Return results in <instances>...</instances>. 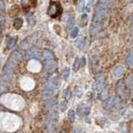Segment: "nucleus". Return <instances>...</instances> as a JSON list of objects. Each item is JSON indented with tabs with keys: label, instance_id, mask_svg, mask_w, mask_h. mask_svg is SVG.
I'll return each mask as SVG.
<instances>
[{
	"label": "nucleus",
	"instance_id": "obj_1",
	"mask_svg": "<svg viewBox=\"0 0 133 133\" xmlns=\"http://www.w3.org/2000/svg\"><path fill=\"white\" fill-rule=\"evenodd\" d=\"M62 12V9L61 7L60 3L58 2H52L50 3L49 9L48 11V14L50 17H52L53 18H57L58 16H60Z\"/></svg>",
	"mask_w": 133,
	"mask_h": 133
},
{
	"label": "nucleus",
	"instance_id": "obj_2",
	"mask_svg": "<svg viewBox=\"0 0 133 133\" xmlns=\"http://www.w3.org/2000/svg\"><path fill=\"white\" fill-rule=\"evenodd\" d=\"M16 62H17V61H15L12 57L8 61V62L5 64V66H4V72L7 74V75H10V74L13 73V69L15 68V65H16Z\"/></svg>",
	"mask_w": 133,
	"mask_h": 133
},
{
	"label": "nucleus",
	"instance_id": "obj_3",
	"mask_svg": "<svg viewBox=\"0 0 133 133\" xmlns=\"http://www.w3.org/2000/svg\"><path fill=\"white\" fill-rule=\"evenodd\" d=\"M120 102V100L117 97L114 96V97H112L110 99H108L105 103V108L106 109H111L113 107H116L117 105L119 104Z\"/></svg>",
	"mask_w": 133,
	"mask_h": 133
},
{
	"label": "nucleus",
	"instance_id": "obj_4",
	"mask_svg": "<svg viewBox=\"0 0 133 133\" xmlns=\"http://www.w3.org/2000/svg\"><path fill=\"white\" fill-rule=\"evenodd\" d=\"M60 81L59 79L55 77H53L52 78V79H50L49 80V83H48V88L51 89V90H56L57 89L58 87H60Z\"/></svg>",
	"mask_w": 133,
	"mask_h": 133
},
{
	"label": "nucleus",
	"instance_id": "obj_5",
	"mask_svg": "<svg viewBox=\"0 0 133 133\" xmlns=\"http://www.w3.org/2000/svg\"><path fill=\"white\" fill-rule=\"evenodd\" d=\"M106 83V77L104 76H100L96 80V87L97 91H101L104 87Z\"/></svg>",
	"mask_w": 133,
	"mask_h": 133
},
{
	"label": "nucleus",
	"instance_id": "obj_6",
	"mask_svg": "<svg viewBox=\"0 0 133 133\" xmlns=\"http://www.w3.org/2000/svg\"><path fill=\"white\" fill-rule=\"evenodd\" d=\"M38 56H39V51L37 48H32L26 54V59L35 58V57H38Z\"/></svg>",
	"mask_w": 133,
	"mask_h": 133
},
{
	"label": "nucleus",
	"instance_id": "obj_7",
	"mask_svg": "<svg viewBox=\"0 0 133 133\" xmlns=\"http://www.w3.org/2000/svg\"><path fill=\"white\" fill-rule=\"evenodd\" d=\"M90 107H77V114L79 116H85V115H87L89 114L90 112Z\"/></svg>",
	"mask_w": 133,
	"mask_h": 133
},
{
	"label": "nucleus",
	"instance_id": "obj_8",
	"mask_svg": "<svg viewBox=\"0 0 133 133\" xmlns=\"http://www.w3.org/2000/svg\"><path fill=\"white\" fill-rule=\"evenodd\" d=\"M123 72H124V68L122 66H117L114 68V70H113V75L116 77L122 76Z\"/></svg>",
	"mask_w": 133,
	"mask_h": 133
},
{
	"label": "nucleus",
	"instance_id": "obj_9",
	"mask_svg": "<svg viewBox=\"0 0 133 133\" xmlns=\"http://www.w3.org/2000/svg\"><path fill=\"white\" fill-rule=\"evenodd\" d=\"M56 66H57V62H56L50 61V62H48V63L45 65L44 70H45V71H49V70H52L53 68H55Z\"/></svg>",
	"mask_w": 133,
	"mask_h": 133
},
{
	"label": "nucleus",
	"instance_id": "obj_10",
	"mask_svg": "<svg viewBox=\"0 0 133 133\" xmlns=\"http://www.w3.org/2000/svg\"><path fill=\"white\" fill-rule=\"evenodd\" d=\"M23 19H21V18H16L13 21V28L15 29H17V30L20 29L21 27L23 26Z\"/></svg>",
	"mask_w": 133,
	"mask_h": 133
},
{
	"label": "nucleus",
	"instance_id": "obj_11",
	"mask_svg": "<svg viewBox=\"0 0 133 133\" xmlns=\"http://www.w3.org/2000/svg\"><path fill=\"white\" fill-rule=\"evenodd\" d=\"M16 43V38H10L9 39V41L7 42V46L9 48H13V46Z\"/></svg>",
	"mask_w": 133,
	"mask_h": 133
},
{
	"label": "nucleus",
	"instance_id": "obj_12",
	"mask_svg": "<svg viewBox=\"0 0 133 133\" xmlns=\"http://www.w3.org/2000/svg\"><path fill=\"white\" fill-rule=\"evenodd\" d=\"M82 65H81V59L80 58H76V60L75 62H74V63H73V70L74 71H77L78 68H81Z\"/></svg>",
	"mask_w": 133,
	"mask_h": 133
},
{
	"label": "nucleus",
	"instance_id": "obj_13",
	"mask_svg": "<svg viewBox=\"0 0 133 133\" xmlns=\"http://www.w3.org/2000/svg\"><path fill=\"white\" fill-rule=\"evenodd\" d=\"M26 19L28 23H29L30 25H33L35 23V20H34V18H33V15L32 13H28L26 15Z\"/></svg>",
	"mask_w": 133,
	"mask_h": 133
},
{
	"label": "nucleus",
	"instance_id": "obj_14",
	"mask_svg": "<svg viewBox=\"0 0 133 133\" xmlns=\"http://www.w3.org/2000/svg\"><path fill=\"white\" fill-rule=\"evenodd\" d=\"M127 64L128 66H131V68H133V52H131L129 54L128 57L127 58Z\"/></svg>",
	"mask_w": 133,
	"mask_h": 133
},
{
	"label": "nucleus",
	"instance_id": "obj_15",
	"mask_svg": "<svg viewBox=\"0 0 133 133\" xmlns=\"http://www.w3.org/2000/svg\"><path fill=\"white\" fill-rule=\"evenodd\" d=\"M63 97H64V98L68 101L69 100L70 98H71V97H72V92L71 91H70V89H65L64 91H63Z\"/></svg>",
	"mask_w": 133,
	"mask_h": 133
},
{
	"label": "nucleus",
	"instance_id": "obj_16",
	"mask_svg": "<svg viewBox=\"0 0 133 133\" xmlns=\"http://www.w3.org/2000/svg\"><path fill=\"white\" fill-rule=\"evenodd\" d=\"M68 119L71 122H73L74 120H75V112H74V111L72 110V109L71 110H69L68 114Z\"/></svg>",
	"mask_w": 133,
	"mask_h": 133
},
{
	"label": "nucleus",
	"instance_id": "obj_17",
	"mask_svg": "<svg viewBox=\"0 0 133 133\" xmlns=\"http://www.w3.org/2000/svg\"><path fill=\"white\" fill-rule=\"evenodd\" d=\"M75 25V21H74L73 18H70L68 21V29H72Z\"/></svg>",
	"mask_w": 133,
	"mask_h": 133
},
{
	"label": "nucleus",
	"instance_id": "obj_18",
	"mask_svg": "<svg viewBox=\"0 0 133 133\" xmlns=\"http://www.w3.org/2000/svg\"><path fill=\"white\" fill-rule=\"evenodd\" d=\"M11 57L13 58V59H14L15 61H17V62H18V60H20L21 55H20V53H18V52H17V51H15V52H13V53H12Z\"/></svg>",
	"mask_w": 133,
	"mask_h": 133
},
{
	"label": "nucleus",
	"instance_id": "obj_19",
	"mask_svg": "<svg viewBox=\"0 0 133 133\" xmlns=\"http://www.w3.org/2000/svg\"><path fill=\"white\" fill-rule=\"evenodd\" d=\"M43 57H45V58H47V59H48V58H52L53 57V53L50 52V51H48V50H44V52H43Z\"/></svg>",
	"mask_w": 133,
	"mask_h": 133
},
{
	"label": "nucleus",
	"instance_id": "obj_20",
	"mask_svg": "<svg viewBox=\"0 0 133 133\" xmlns=\"http://www.w3.org/2000/svg\"><path fill=\"white\" fill-rule=\"evenodd\" d=\"M127 84L131 89H133V74L127 78Z\"/></svg>",
	"mask_w": 133,
	"mask_h": 133
},
{
	"label": "nucleus",
	"instance_id": "obj_21",
	"mask_svg": "<svg viewBox=\"0 0 133 133\" xmlns=\"http://www.w3.org/2000/svg\"><path fill=\"white\" fill-rule=\"evenodd\" d=\"M74 92H75V94H76L77 97H82V95H83V89L80 88V87H76Z\"/></svg>",
	"mask_w": 133,
	"mask_h": 133
},
{
	"label": "nucleus",
	"instance_id": "obj_22",
	"mask_svg": "<svg viewBox=\"0 0 133 133\" xmlns=\"http://www.w3.org/2000/svg\"><path fill=\"white\" fill-rule=\"evenodd\" d=\"M69 74H70V69L68 68H66L65 69H64V71H63V78L65 80H66L68 78V77H69Z\"/></svg>",
	"mask_w": 133,
	"mask_h": 133
},
{
	"label": "nucleus",
	"instance_id": "obj_23",
	"mask_svg": "<svg viewBox=\"0 0 133 133\" xmlns=\"http://www.w3.org/2000/svg\"><path fill=\"white\" fill-rule=\"evenodd\" d=\"M28 44H29V38H27V39H25L24 41H23V42L21 43V48H23V49H24V48H26L28 46Z\"/></svg>",
	"mask_w": 133,
	"mask_h": 133
},
{
	"label": "nucleus",
	"instance_id": "obj_24",
	"mask_svg": "<svg viewBox=\"0 0 133 133\" xmlns=\"http://www.w3.org/2000/svg\"><path fill=\"white\" fill-rule=\"evenodd\" d=\"M83 9H84V1L83 0H81V1L79 2V3H78L77 11L78 12H83Z\"/></svg>",
	"mask_w": 133,
	"mask_h": 133
},
{
	"label": "nucleus",
	"instance_id": "obj_25",
	"mask_svg": "<svg viewBox=\"0 0 133 133\" xmlns=\"http://www.w3.org/2000/svg\"><path fill=\"white\" fill-rule=\"evenodd\" d=\"M78 32H79V29H78L77 28H74L73 30L72 31V33H71V38H75L77 36Z\"/></svg>",
	"mask_w": 133,
	"mask_h": 133
},
{
	"label": "nucleus",
	"instance_id": "obj_26",
	"mask_svg": "<svg viewBox=\"0 0 133 133\" xmlns=\"http://www.w3.org/2000/svg\"><path fill=\"white\" fill-rule=\"evenodd\" d=\"M52 91H53V90H49V88L48 89V90H45V91L43 92V97H47V98H48V97H49L51 95H52Z\"/></svg>",
	"mask_w": 133,
	"mask_h": 133
},
{
	"label": "nucleus",
	"instance_id": "obj_27",
	"mask_svg": "<svg viewBox=\"0 0 133 133\" xmlns=\"http://www.w3.org/2000/svg\"><path fill=\"white\" fill-rule=\"evenodd\" d=\"M66 107V101H62L61 104H60V110L62 112H63L65 111V109Z\"/></svg>",
	"mask_w": 133,
	"mask_h": 133
},
{
	"label": "nucleus",
	"instance_id": "obj_28",
	"mask_svg": "<svg viewBox=\"0 0 133 133\" xmlns=\"http://www.w3.org/2000/svg\"><path fill=\"white\" fill-rule=\"evenodd\" d=\"M81 21L84 22L85 25L87 24V14H83L81 18Z\"/></svg>",
	"mask_w": 133,
	"mask_h": 133
},
{
	"label": "nucleus",
	"instance_id": "obj_29",
	"mask_svg": "<svg viewBox=\"0 0 133 133\" xmlns=\"http://www.w3.org/2000/svg\"><path fill=\"white\" fill-rule=\"evenodd\" d=\"M106 93H107V90H105V91H104V92L102 93V97H102V99H105L106 98Z\"/></svg>",
	"mask_w": 133,
	"mask_h": 133
},
{
	"label": "nucleus",
	"instance_id": "obj_30",
	"mask_svg": "<svg viewBox=\"0 0 133 133\" xmlns=\"http://www.w3.org/2000/svg\"><path fill=\"white\" fill-rule=\"evenodd\" d=\"M0 3H1V9L3 10V9H4V4H3V2L1 1V2H0Z\"/></svg>",
	"mask_w": 133,
	"mask_h": 133
},
{
	"label": "nucleus",
	"instance_id": "obj_31",
	"mask_svg": "<svg viewBox=\"0 0 133 133\" xmlns=\"http://www.w3.org/2000/svg\"><path fill=\"white\" fill-rule=\"evenodd\" d=\"M131 23H132V25H133V15H132V17H131ZM132 30H133V27H132Z\"/></svg>",
	"mask_w": 133,
	"mask_h": 133
}]
</instances>
